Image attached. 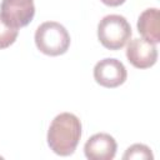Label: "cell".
Segmentation results:
<instances>
[{"label": "cell", "instance_id": "1", "mask_svg": "<svg viewBox=\"0 0 160 160\" xmlns=\"http://www.w3.org/2000/svg\"><path fill=\"white\" fill-rule=\"evenodd\" d=\"M81 138V121L71 112L56 115L48 130V145L56 155L69 156L74 154Z\"/></svg>", "mask_w": 160, "mask_h": 160}, {"label": "cell", "instance_id": "2", "mask_svg": "<svg viewBox=\"0 0 160 160\" xmlns=\"http://www.w3.org/2000/svg\"><path fill=\"white\" fill-rule=\"evenodd\" d=\"M35 45L40 52L49 56H59L68 51L70 35L65 26L56 21H45L35 31Z\"/></svg>", "mask_w": 160, "mask_h": 160}, {"label": "cell", "instance_id": "3", "mask_svg": "<svg viewBox=\"0 0 160 160\" xmlns=\"http://www.w3.org/2000/svg\"><path fill=\"white\" fill-rule=\"evenodd\" d=\"M131 34L129 21L118 14L106 15L98 24V39L100 44L109 50L124 48L130 40Z\"/></svg>", "mask_w": 160, "mask_h": 160}, {"label": "cell", "instance_id": "4", "mask_svg": "<svg viewBox=\"0 0 160 160\" xmlns=\"http://www.w3.org/2000/svg\"><path fill=\"white\" fill-rule=\"evenodd\" d=\"M35 15L34 0H1L0 16L15 29L29 25Z\"/></svg>", "mask_w": 160, "mask_h": 160}, {"label": "cell", "instance_id": "5", "mask_svg": "<svg viewBox=\"0 0 160 160\" xmlns=\"http://www.w3.org/2000/svg\"><path fill=\"white\" fill-rule=\"evenodd\" d=\"M128 71L125 65L114 58H105L98 61L94 66L95 81L108 89H114L125 82Z\"/></svg>", "mask_w": 160, "mask_h": 160}, {"label": "cell", "instance_id": "6", "mask_svg": "<svg viewBox=\"0 0 160 160\" xmlns=\"http://www.w3.org/2000/svg\"><path fill=\"white\" fill-rule=\"evenodd\" d=\"M126 58L134 68L149 69L154 66L158 60L156 44L145 40L144 38L132 39L126 46Z\"/></svg>", "mask_w": 160, "mask_h": 160}, {"label": "cell", "instance_id": "7", "mask_svg": "<svg viewBox=\"0 0 160 160\" xmlns=\"http://www.w3.org/2000/svg\"><path fill=\"white\" fill-rule=\"evenodd\" d=\"M116 140L106 132L94 134L84 145V152L89 160H112L116 155Z\"/></svg>", "mask_w": 160, "mask_h": 160}, {"label": "cell", "instance_id": "8", "mask_svg": "<svg viewBox=\"0 0 160 160\" xmlns=\"http://www.w3.org/2000/svg\"><path fill=\"white\" fill-rule=\"evenodd\" d=\"M138 31L145 40L160 42V11L158 8L145 9L138 18Z\"/></svg>", "mask_w": 160, "mask_h": 160}, {"label": "cell", "instance_id": "9", "mask_svg": "<svg viewBox=\"0 0 160 160\" xmlns=\"http://www.w3.org/2000/svg\"><path fill=\"white\" fill-rule=\"evenodd\" d=\"M124 160H152L154 155L151 152V149L148 145L144 144H132L129 146L122 155Z\"/></svg>", "mask_w": 160, "mask_h": 160}, {"label": "cell", "instance_id": "10", "mask_svg": "<svg viewBox=\"0 0 160 160\" xmlns=\"http://www.w3.org/2000/svg\"><path fill=\"white\" fill-rule=\"evenodd\" d=\"M19 35V29H15L6 24L0 16V49H6L12 45Z\"/></svg>", "mask_w": 160, "mask_h": 160}, {"label": "cell", "instance_id": "11", "mask_svg": "<svg viewBox=\"0 0 160 160\" xmlns=\"http://www.w3.org/2000/svg\"><path fill=\"white\" fill-rule=\"evenodd\" d=\"M102 4H105V5H108V6H112V8H115V6H120V5H122L126 0H100Z\"/></svg>", "mask_w": 160, "mask_h": 160}, {"label": "cell", "instance_id": "12", "mask_svg": "<svg viewBox=\"0 0 160 160\" xmlns=\"http://www.w3.org/2000/svg\"><path fill=\"white\" fill-rule=\"evenodd\" d=\"M0 159H2V156H0Z\"/></svg>", "mask_w": 160, "mask_h": 160}]
</instances>
